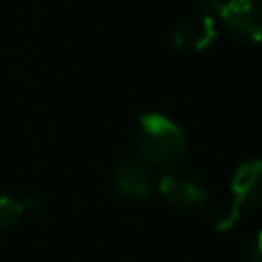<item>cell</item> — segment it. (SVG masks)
Wrapping results in <instances>:
<instances>
[{
	"label": "cell",
	"mask_w": 262,
	"mask_h": 262,
	"mask_svg": "<svg viewBox=\"0 0 262 262\" xmlns=\"http://www.w3.org/2000/svg\"><path fill=\"white\" fill-rule=\"evenodd\" d=\"M141 160L156 168H174L186 151L184 129L162 113H145L135 131Z\"/></svg>",
	"instance_id": "cell-1"
},
{
	"label": "cell",
	"mask_w": 262,
	"mask_h": 262,
	"mask_svg": "<svg viewBox=\"0 0 262 262\" xmlns=\"http://www.w3.org/2000/svg\"><path fill=\"white\" fill-rule=\"evenodd\" d=\"M201 10L221 18L235 39L262 43V0H201Z\"/></svg>",
	"instance_id": "cell-2"
},
{
	"label": "cell",
	"mask_w": 262,
	"mask_h": 262,
	"mask_svg": "<svg viewBox=\"0 0 262 262\" xmlns=\"http://www.w3.org/2000/svg\"><path fill=\"white\" fill-rule=\"evenodd\" d=\"M158 188L168 203L182 209L199 207L207 199V184L194 170H170L160 178Z\"/></svg>",
	"instance_id": "cell-3"
},
{
	"label": "cell",
	"mask_w": 262,
	"mask_h": 262,
	"mask_svg": "<svg viewBox=\"0 0 262 262\" xmlns=\"http://www.w3.org/2000/svg\"><path fill=\"white\" fill-rule=\"evenodd\" d=\"M113 184L123 196L143 201L154 190V176L141 158H127L117 164Z\"/></svg>",
	"instance_id": "cell-4"
},
{
	"label": "cell",
	"mask_w": 262,
	"mask_h": 262,
	"mask_svg": "<svg viewBox=\"0 0 262 262\" xmlns=\"http://www.w3.org/2000/svg\"><path fill=\"white\" fill-rule=\"evenodd\" d=\"M215 37H217L215 16H211L207 12H199V14L184 18L176 27L172 41L178 49L188 51V53H196V51L207 49L215 41Z\"/></svg>",
	"instance_id": "cell-5"
},
{
	"label": "cell",
	"mask_w": 262,
	"mask_h": 262,
	"mask_svg": "<svg viewBox=\"0 0 262 262\" xmlns=\"http://www.w3.org/2000/svg\"><path fill=\"white\" fill-rule=\"evenodd\" d=\"M231 199L239 207H258L262 205V160L244 162L231 178Z\"/></svg>",
	"instance_id": "cell-6"
},
{
	"label": "cell",
	"mask_w": 262,
	"mask_h": 262,
	"mask_svg": "<svg viewBox=\"0 0 262 262\" xmlns=\"http://www.w3.org/2000/svg\"><path fill=\"white\" fill-rule=\"evenodd\" d=\"M239 211L242 207L233 201V199H227L223 203H219L215 209H213V215H211V223L217 231H229L237 221H239Z\"/></svg>",
	"instance_id": "cell-7"
},
{
	"label": "cell",
	"mask_w": 262,
	"mask_h": 262,
	"mask_svg": "<svg viewBox=\"0 0 262 262\" xmlns=\"http://www.w3.org/2000/svg\"><path fill=\"white\" fill-rule=\"evenodd\" d=\"M29 209V203L12 196V194H0V229L12 227L18 223V219Z\"/></svg>",
	"instance_id": "cell-8"
},
{
	"label": "cell",
	"mask_w": 262,
	"mask_h": 262,
	"mask_svg": "<svg viewBox=\"0 0 262 262\" xmlns=\"http://www.w3.org/2000/svg\"><path fill=\"white\" fill-rule=\"evenodd\" d=\"M248 262H262V229H258V233L252 239L250 246V254H248Z\"/></svg>",
	"instance_id": "cell-9"
}]
</instances>
